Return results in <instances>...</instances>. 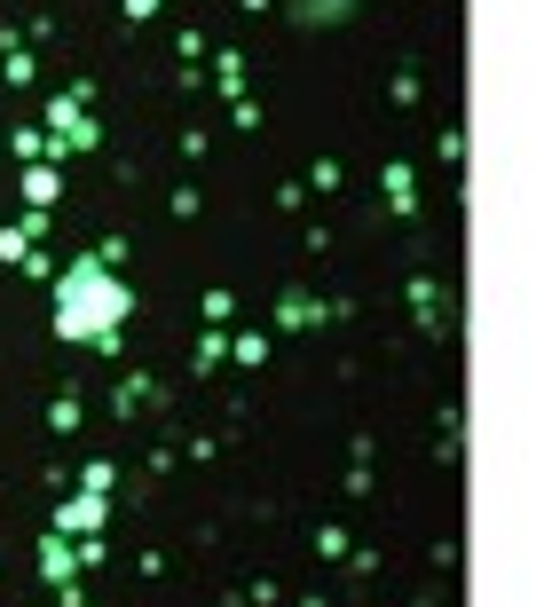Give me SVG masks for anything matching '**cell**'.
<instances>
[{
	"label": "cell",
	"mask_w": 552,
	"mask_h": 607,
	"mask_svg": "<svg viewBox=\"0 0 552 607\" xmlns=\"http://www.w3.org/2000/svg\"><path fill=\"white\" fill-rule=\"evenodd\" d=\"M0 80H9V87H32V80H40V63H32L24 48H9V56H0Z\"/></svg>",
	"instance_id": "cell-14"
},
{
	"label": "cell",
	"mask_w": 552,
	"mask_h": 607,
	"mask_svg": "<svg viewBox=\"0 0 552 607\" xmlns=\"http://www.w3.org/2000/svg\"><path fill=\"white\" fill-rule=\"evenodd\" d=\"M9 150H16L24 166H48V134H40V126H16V134H9Z\"/></svg>",
	"instance_id": "cell-12"
},
{
	"label": "cell",
	"mask_w": 552,
	"mask_h": 607,
	"mask_svg": "<svg viewBox=\"0 0 552 607\" xmlns=\"http://www.w3.org/2000/svg\"><path fill=\"white\" fill-rule=\"evenodd\" d=\"M300 190H323V197H332V190H347V166H340V158H316Z\"/></svg>",
	"instance_id": "cell-13"
},
{
	"label": "cell",
	"mask_w": 552,
	"mask_h": 607,
	"mask_svg": "<svg viewBox=\"0 0 552 607\" xmlns=\"http://www.w3.org/2000/svg\"><path fill=\"white\" fill-rule=\"evenodd\" d=\"M0 260H9V268L32 260V238H24V229H0Z\"/></svg>",
	"instance_id": "cell-17"
},
{
	"label": "cell",
	"mask_w": 552,
	"mask_h": 607,
	"mask_svg": "<svg viewBox=\"0 0 552 607\" xmlns=\"http://www.w3.org/2000/svg\"><path fill=\"white\" fill-rule=\"evenodd\" d=\"M119 9H126V24H150L158 9H167V0H119Z\"/></svg>",
	"instance_id": "cell-20"
},
{
	"label": "cell",
	"mask_w": 552,
	"mask_h": 607,
	"mask_svg": "<svg viewBox=\"0 0 552 607\" xmlns=\"http://www.w3.org/2000/svg\"><path fill=\"white\" fill-rule=\"evenodd\" d=\"M379 197H387V214H395V221L418 214V174H410V158H387V166H379Z\"/></svg>",
	"instance_id": "cell-3"
},
{
	"label": "cell",
	"mask_w": 552,
	"mask_h": 607,
	"mask_svg": "<svg viewBox=\"0 0 552 607\" xmlns=\"http://www.w3.org/2000/svg\"><path fill=\"white\" fill-rule=\"evenodd\" d=\"M213 87L230 95V104H245V56H237V48H230V56L213 63Z\"/></svg>",
	"instance_id": "cell-10"
},
{
	"label": "cell",
	"mask_w": 552,
	"mask_h": 607,
	"mask_svg": "<svg viewBox=\"0 0 552 607\" xmlns=\"http://www.w3.org/2000/svg\"><path fill=\"white\" fill-rule=\"evenodd\" d=\"M79 418H87L79 394H56V402H48V434H79Z\"/></svg>",
	"instance_id": "cell-11"
},
{
	"label": "cell",
	"mask_w": 552,
	"mask_h": 607,
	"mask_svg": "<svg viewBox=\"0 0 552 607\" xmlns=\"http://www.w3.org/2000/svg\"><path fill=\"white\" fill-rule=\"evenodd\" d=\"M323 316H332V308H323V300L316 292H277V331H308V324H323Z\"/></svg>",
	"instance_id": "cell-6"
},
{
	"label": "cell",
	"mask_w": 552,
	"mask_h": 607,
	"mask_svg": "<svg viewBox=\"0 0 552 607\" xmlns=\"http://www.w3.org/2000/svg\"><path fill=\"white\" fill-rule=\"evenodd\" d=\"M79 489H95V497H111V489H119V474H111L103 458H95V465H79Z\"/></svg>",
	"instance_id": "cell-16"
},
{
	"label": "cell",
	"mask_w": 552,
	"mask_h": 607,
	"mask_svg": "<svg viewBox=\"0 0 552 607\" xmlns=\"http://www.w3.org/2000/svg\"><path fill=\"white\" fill-rule=\"evenodd\" d=\"M48 324H56V340H72V348L119 355L126 324H135V284H126L119 268H103L95 253H79V260H63L48 277Z\"/></svg>",
	"instance_id": "cell-1"
},
{
	"label": "cell",
	"mask_w": 552,
	"mask_h": 607,
	"mask_svg": "<svg viewBox=\"0 0 552 607\" xmlns=\"http://www.w3.org/2000/svg\"><path fill=\"white\" fill-rule=\"evenodd\" d=\"M410 308L427 316V324H442V292H434V284H410Z\"/></svg>",
	"instance_id": "cell-18"
},
{
	"label": "cell",
	"mask_w": 552,
	"mask_h": 607,
	"mask_svg": "<svg viewBox=\"0 0 552 607\" xmlns=\"http://www.w3.org/2000/svg\"><path fill=\"white\" fill-rule=\"evenodd\" d=\"M103 529H111V497L79 489V497L56 505V536H103Z\"/></svg>",
	"instance_id": "cell-2"
},
{
	"label": "cell",
	"mask_w": 552,
	"mask_h": 607,
	"mask_svg": "<svg viewBox=\"0 0 552 607\" xmlns=\"http://www.w3.org/2000/svg\"><path fill=\"white\" fill-rule=\"evenodd\" d=\"M355 16V0H292V24H340Z\"/></svg>",
	"instance_id": "cell-7"
},
{
	"label": "cell",
	"mask_w": 552,
	"mask_h": 607,
	"mask_svg": "<svg viewBox=\"0 0 552 607\" xmlns=\"http://www.w3.org/2000/svg\"><path fill=\"white\" fill-rule=\"evenodd\" d=\"M221 355H230V340H221V331H206V340H198V371H213Z\"/></svg>",
	"instance_id": "cell-19"
},
{
	"label": "cell",
	"mask_w": 552,
	"mask_h": 607,
	"mask_svg": "<svg viewBox=\"0 0 552 607\" xmlns=\"http://www.w3.org/2000/svg\"><path fill=\"white\" fill-rule=\"evenodd\" d=\"M198 316H206V331H221V324H237V292H230V284H213V292L198 300Z\"/></svg>",
	"instance_id": "cell-8"
},
{
	"label": "cell",
	"mask_w": 552,
	"mask_h": 607,
	"mask_svg": "<svg viewBox=\"0 0 552 607\" xmlns=\"http://www.w3.org/2000/svg\"><path fill=\"white\" fill-rule=\"evenodd\" d=\"M16 190H24V206H32V214H56V197H63V166H24Z\"/></svg>",
	"instance_id": "cell-5"
},
{
	"label": "cell",
	"mask_w": 552,
	"mask_h": 607,
	"mask_svg": "<svg viewBox=\"0 0 552 607\" xmlns=\"http://www.w3.org/2000/svg\"><path fill=\"white\" fill-rule=\"evenodd\" d=\"M230 355H237L245 371H261V363H269V340H261V331H245V340H230Z\"/></svg>",
	"instance_id": "cell-15"
},
{
	"label": "cell",
	"mask_w": 552,
	"mask_h": 607,
	"mask_svg": "<svg viewBox=\"0 0 552 607\" xmlns=\"http://www.w3.org/2000/svg\"><path fill=\"white\" fill-rule=\"evenodd\" d=\"M40 584L48 592H63V584H79V560H72V536H40Z\"/></svg>",
	"instance_id": "cell-4"
},
{
	"label": "cell",
	"mask_w": 552,
	"mask_h": 607,
	"mask_svg": "<svg viewBox=\"0 0 552 607\" xmlns=\"http://www.w3.org/2000/svg\"><path fill=\"white\" fill-rule=\"evenodd\" d=\"M347 553H355V536H347L340 521H323V529H316V560H332V568H347Z\"/></svg>",
	"instance_id": "cell-9"
}]
</instances>
